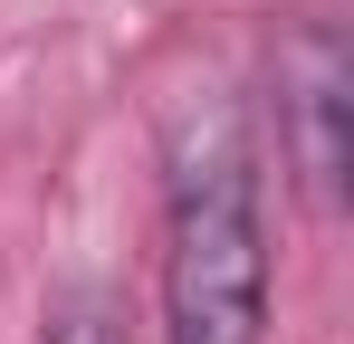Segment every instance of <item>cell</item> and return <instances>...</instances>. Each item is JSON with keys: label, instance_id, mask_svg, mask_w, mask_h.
Instances as JSON below:
<instances>
[{"label": "cell", "instance_id": "6da1fadb", "mask_svg": "<svg viewBox=\"0 0 354 344\" xmlns=\"http://www.w3.org/2000/svg\"><path fill=\"white\" fill-rule=\"evenodd\" d=\"M268 335V229L259 163L230 106H182L163 144V344Z\"/></svg>", "mask_w": 354, "mask_h": 344}, {"label": "cell", "instance_id": "7a4b0ae2", "mask_svg": "<svg viewBox=\"0 0 354 344\" xmlns=\"http://www.w3.org/2000/svg\"><path fill=\"white\" fill-rule=\"evenodd\" d=\"M278 153L316 220H345V172H354V57L326 19L278 39Z\"/></svg>", "mask_w": 354, "mask_h": 344}, {"label": "cell", "instance_id": "3957f363", "mask_svg": "<svg viewBox=\"0 0 354 344\" xmlns=\"http://www.w3.org/2000/svg\"><path fill=\"white\" fill-rule=\"evenodd\" d=\"M39 344H124V306L106 287H58L39 316Z\"/></svg>", "mask_w": 354, "mask_h": 344}]
</instances>
